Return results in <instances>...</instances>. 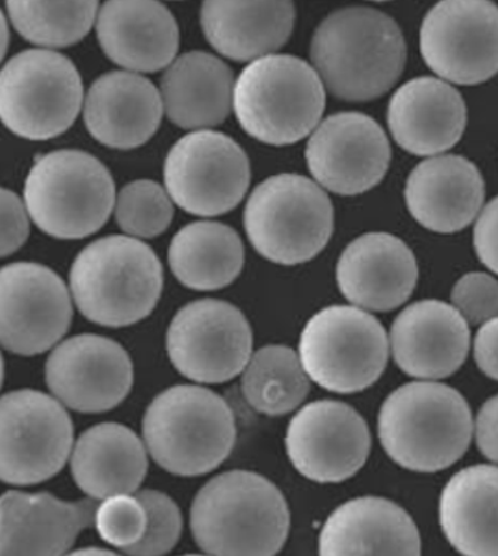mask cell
<instances>
[{"label":"cell","mask_w":498,"mask_h":556,"mask_svg":"<svg viewBox=\"0 0 498 556\" xmlns=\"http://www.w3.org/2000/svg\"><path fill=\"white\" fill-rule=\"evenodd\" d=\"M163 112V97L151 80L132 72H110L89 88L84 118L98 142L134 150L154 136Z\"/></svg>","instance_id":"obj_24"},{"label":"cell","mask_w":498,"mask_h":556,"mask_svg":"<svg viewBox=\"0 0 498 556\" xmlns=\"http://www.w3.org/2000/svg\"><path fill=\"white\" fill-rule=\"evenodd\" d=\"M325 85L303 59L270 54L242 70L234 112L242 129L267 146H292L312 134L325 112Z\"/></svg>","instance_id":"obj_6"},{"label":"cell","mask_w":498,"mask_h":556,"mask_svg":"<svg viewBox=\"0 0 498 556\" xmlns=\"http://www.w3.org/2000/svg\"><path fill=\"white\" fill-rule=\"evenodd\" d=\"M440 525L463 556H498V468L471 466L455 475L440 498Z\"/></svg>","instance_id":"obj_29"},{"label":"cell","mask_w":498,"mask_h":556,"mask_svg":"<svg viewBox=\"0 0 498 556\" xmlns=\"http://www.w3.org/2000/svg\"><path fill=\"white\" fill-rule=\"evenodd\" d=\"M310 56L332 96L363 103L385 96L401 78L407 42L389 15L373 8H343L319 25Z\"/></svg>","instance_id":"obj_1"},{"label":"cell","mask_w":498,"mask_h":556,"mask_svg":"<svg viewBox=\"0 0 498 556\" xmlns=\"http://www.w3.org/2000/svg\"><path fill=\"white\" fill-rule=\"evenodd\" d=\"M97 36L110 61L134 72H157L178 52V25L160 2L113 0L98 12Z\"/></svg>","instance_id":"obj_25"},{"label":"cell","mask_w":498,"mask_h":556,"mask_svg":"<svg viewBox=\"0 0 498 556\" xmlns=\"http://www.w3.org/2000/svg\"><path fill=\"white\" fill-rule=\"evenodd\" d=\"M387 123L402 150L419 156L437 155L461 141L466 105L452 85L421 76L391 97Z\"/></svg>","instance_id":"obj_22"},{"label":"cell","mask_w":498,"mask_h":556,"mask_svg":"<svg viewBox=\"0 0 498 556\" xmlns=\"http://www.w3.org/2000/svg\"><path fill=\"white\" fill-rule=\"evenodd\" d=\"M474 245L480 261L498 275V197L485 206L476 220Z\"/></svg>","instance_id":"obj_39"},{"label":"cell","mask_w":498,"mask_h":556,"mask_svg":"<svg viewBox=\"0 0 498 556\" xmlns=\"http://www.w3.org/2000/svg\"><path fill=\"white\" fill-rule=\"evenodd\" d=\"M387 358L385 328L359 307L323 308L301 333V364L310 379L329 392H363L383 375Z\"/></svg>","instance_id":"obj_10"},{"label":"cell","mask_w":498,"mask_h":556,"mask_svg":"<svg viewBox=\"0 0 498 556\" xmlns=\"http://www.w3.org/2000/svg\"><path fill=\"white\" fill-rule=\"evenodd\" d=\"M94 525L104 542L123 552L144 538L148 516L136 495H116L98 505Z\"/></svg>","instance_id":"obj_36"},{"label":"cell","mask_w":498,"mask_h":556,"mask_svg":"<svg viewBox=\"0 0 498 556\" xmlns=\"http://www.w3.org/2000/svg\"><path fill=\"white\" fill-rule=\"evenodd\" d=\"M245 227L259 254L278 265L312 261L334 232V206L316 182L300 174H279L253 190Z\"/></svg>","instance_id":"obj_8"},{"label":"cell","mask_w":498,"mask_h":556,"mask_svg":"<svg viewBox=\"0 0 498 556\" xmlns=\"http://www.w3.org/2000/svg\"><path fill=\"white\" fill-rule=\"evenodd\" d=\"M96 500L67 503L40 492L2 496V556H65L84 529L96 523Z\"/></svg>","instance_id":"obj_21"},{"label":"cell","mask_w":498,"mask_h":556,"mask_svg":"<svg viewBox=\"0 0 498 556\" xmlns=\"http://www.w3.org/2000/svg\"><path fill=\"white\" fill-rule=\"evenodd\" d=\"M148 516L147 532L135 546L123 551L127 556H164L180 539L183 519L180 509L169 495L160 491L136 492Z\"/></svg>","instance_id":"obj_35"},{"label":"cell","mask_w":498,"mask_h":556,"mask_svg":"<svg viewBox=\"0 0 498 556\" xmlns=\"http://www.w3.org/2000/svg\"><path fill=\"white\" fill-rule=\"evenodd\" d=\"M65 282L38 263H12L0 271V339L12 354L37 355L57 345L72 321Z\"/></svg>","instance_id":"obj_15"},{"label":"cell","mask_w":498,"mask_h":556,"mask_svg":"<svg viewBox=\"0 0 498 556\" xmlns=\"http://www.w3.org/2000/svg\"><path fill=\"white\" fill-rule=\"evenodd\" d=\"M252 346L247 318L233 304L220 300L185 305L167 333L174 367L198 383H225L240 375L252 358Z\"/></svg>","instance_id":"obj_13"},{"label":"cell","mask_w":498,"mask_h":556,"mask_svg":"<svg viewBox=\"0 0 498 556\" xmlns=\"http://www.w3.org/2000/svg\"><path fill=\"white\" fill-rule=\"evenodd\" d=\"M66 556H119L113 554V552L100 549V547H85V549H79L76 552H72V554Z\"/></svg>","instance_id":"obj_42"},{"label":"cell","mask_w":498,"mask_h":556,"mask_svg":"<svg viewBox=\"0 0 498 556\" xmlns=\"http://www.w3.org/2000/svg\"><path fill=\"white\" fill-rule=\"evenodd\" d=\"M285 444L294 468L304 478L336 483L363 468L372 440L359 412L345 403L318 401L294 416Z\"/></svg>","instance_id":"obj_16"},{"label":"cell","mask_w":498,"mask_h":556,"mask_svg":"<svg viewBox=\"0 0 498 556\" xmlns=\"http://www.w3.org/2000/svg\"><path fill=\"white\" fill-rule=\"evenodd\" d=\"M420 49L429 70L458 85L498 74V7L487 0H445L425 15Z\"/></svg>","instance_id":"obj_14"},{"label":"cell","mask_w":498,"mask_h":556,"mask_svg":"<svg viewBox=\"0 0 498 556\" xmlns=\"http://www.w3.org/2000/svg\"><path fill=\"white\" fill-rule=\"evenodd\" d=\"M164 180L170 197L189 214H227L249 189V159L227 135L194 131L169 152Z\"/></svg>","instance_id":"obj_12"},{"label":"cell","mask_w":498,"mask_h":556,"mask_svg":"<svg viewBox=\"0 0 498 556\" xmlns=\"http://www.w3.org/2000/svg\"><path fill=\"white\" fill-rule=\"evenodd\" d=\"M289 520L283 492L247 470L211 479L190 513L195 541L211 556H275L287 541Z\"/></svg>","instance_id":"obj_2"},{"label":"cell","mask_w":498,"mask_h":556,"mask_svg":"<svg viewBox=\"0 0 498 556\" xmlns=\"http://www.w3.org/2000/svg\"><path fill=\"white\" fill-rule=\"evenodd\" d=\"M233 72L219 58L190 52L178 58L161 80V97L170 121L183 129L223 123L234 100Z\"/></svg>","instance_id":"obj_30"},{"label":"cell","mask_w":498,"mask_h":556,"mask_svg":"<svg viewBox=\"0 0 498 556\" xmlns=\"http://www.w3.org/2000/svg\"><path fill=\"white\" fill-rule=\"evenodd\" d=\"M453 307L468 325H481L498 317V282L483 271L462 276L452 291Z\"/></svg>","instance_id":"obj_37"},{"label":"cell","mask_w":498,"mask_h":556,"mask_svg":"<svg viewBox=\"0 0 498 556\" xmlns=\"http://www.w3.org/2000/svg\"><path fill=\"white\" fill-rule=\"evenodd\" d=\"M74 447V424L62 403L16 390L0 402V478L11 485H34L53 478Z\"/></svg>","instance_id":"obj_11"},{"label":"cell","mask_w":498,"mask_h":556,"mask_svg":"<svg viewBox=\"0 0 498 556\" xmlns=\"http://www.w3.org/2000/svg\"><path fill=\"white\" fill-rule=\"evenodd\" d=\"M340 292L370 312H391L412 295L419 265L411 249L387 232H370L344 250L336 267Z\"/></svg>","instance_id":"obj_20"},{"label":"cell","mask_w":498,"mask_h":556,"mask_svg":"<svg viewBox=\"0 0 498 556\" xmlns=\"http://www.w3.org/2000/svg\"><path fill=\"white\" fill-rule=\"evenodd\" d=\"M28 235V216L23 202L11 190L2 189V257L15 253Z\"/></svg>","instance_id":"obj_38"},{"label":"cell","mask_w":498,"mask_h":556,"mask_svg":"<svg viewBox=\"0 0 498 556\" xmlns=\"http://www.w3.org/2000/svg\"><path fill=\"white\" fill-rule=\"evenodd\" d=\"M173 274L196 291H215L229 286L245 265L240 237L228 225L201 220L182 228L169 250Z\"/></svg>","instance_id":"obj_31"},{"label":"cell","mask_w":498,"mask_h":556,"mask_svg":"<svg viewBox=\"0 0 498 556\" xmlns=\"http://www.w3.org/2000/svg\"><path fill=\"white\" fill-rule=\"evenodd\" d=\"M71 468L76 485L91 500L132 495L147 475V448L130 428L100 424L76 441Z\"/></svg>","instance_id":"obj_28"},{"label":"cell","mask_w":498,"mask_h":556,"mask_svg":"<svg viewBox=\"0 0 498 556\" xmlns=\"http://www.w3.org/2000/svg\"><path fill=\"white\" fill-rule=\"evenodd\" d=\"M474 355L481 371L498 381V317L484 323L476 333Z\"/></svg>","instance_id":"obj_41"},{"label":"cell","mask_w":498,"mask_h":556,"mask_svg":"<svg viewBox=\"0 0 498 556\" xmlns=\"http://www.w3.org/2000/svg\"><path fill=\"white\" fill-rule=\"evenodd\" d=\"M84 85L70 59L25 50L0 75V117L12 134L47 141L65 134L83 108Z\"/></svg>","instance_id":"obj_9"},{"label":"cell","mask_w":498,"mask_h":556,"mask_svg":"<svg viewBox=\"0 0 498 556\" xmlns=\"http://www.w3.org/2000/svg\"><path fill=\"white\" fill-rule=\"evenodd\" d=\"M185 556H202V555H185Z\"/></svg>","instance_id":"obj_43"},{"label":"cell","mask_w":498,"mask_h":556,"mask_svg":"<svg viewBox=\"0 0 498 556\" xmlns=\"http://www.w3.org/2000/svg\"><path fill=\"white\" fill-rule=\"evenodd\" d=\"M475 432L481 453L498 465V396L489 399L481 407Z\"/></svg>","instance_id":"obj_40"},{"label":"cell","mask_w":498,"mask_h":556,"mask_svg":"<svg viewBox=\"0 0 498 556\" xmlns=\"http://www.w3.org/2000/svg\"><path fill=\"white\" fill-rule=\"evenodd\" d=\"M241 390L254 410L281 416L304 402L310 381L296 351L284 345H270L250 358L242 371Z\"/></svg>","instance_id":"obj_32"},{"label":"cell","mask_w":498,"mask_h":556,"mask_svg":"<svg viewBox=\"0 0 498 556\" xmlns=\"http://www.w3.org/2000/svg\"><path fill=\"white\" fill-rule=\"evenodd\" d=\"M228 403L198 386H174L152 401L144 416V439L157 465L177 477L219 468L236 444Z\"/></svg>","instance_id":"obj_5"},{"label":"cell","mask_w":498,"mask_h":556,"mask_svg":"<svg viewBox=\"0 0 498 556\" xmlns=\"http://www.w3.org/2000/svg\"><path fill=\"white\" fill-rule=\"evenodd\" d=\"M46 381L62 405L83 414H100L125 401L134 384V365L112 339L79 334L49 356Z\"/></svg>","instance_id":"obj_18"},{"label":"cell","mask_w":498,"mask_h":556,"mask_svg":"<svg viewBox=\"0 0 498 556\" xmlns=\"http://www.w3.org/2000/svg\"><path fill=\"white\" fill-rule=\"evenodd\" d=\"M474 421L458 390L415 381L395 390L378 414V437L399 466L434 473L452 466L470 447Z\"/></svg>","instance_id":"obj_3"},{"label":"cell","mask_w":498,"mask_h":556,"mask_svg":"<svg viewBox=\"0 0 498 556\" xmlns=\"http://www.w3.org/2000/svg\"><path fill=\"white\" fill-rule=\"evenodd\" d=\"M471 334L468 321L453 305L419 301L403 309L391 326L395 363L415 379L440 380L465 363Z\"/></svg>","instance_id":"obj_19"},{"label":"cell","mask_w":498,"mask_h":556,"mask_svg":"<svg viewBox=\"0 0 498 556\" xmlns=\"http://www.w3.org/2000/svg\"><path fill=\"white\" fill-rule=\"evenodd\" d=\"M163 283V266L154 250L125 236L94 241L71 269V290L79 312L108 328L135 325L149 316Z\"/></svg>","instance_id":"obj_4"},{"label":"cell","mask_w":498,"mask_h":556,"mask_svg":"<svg viewBox=\"0 0 498 556\" xmlns=\"http://www.w3.org/2000/svg\"><path fill=\"white\" fill-rule=\"evenodd\" d=\"M485 198L480 169L459 155L434 156L416 165L406 188L408 210L429 231L452 235L478 215Z\"/></svg>","instance_id":"obj_26"},{"label":"cell","mask_w":498,"mask_h":556,"mask_svg":"<svg viewBox=\"0 0 498 556\" xmlns=\"http://www.w3.org/2000/svg\"><path fill=\"white\" fill-rule=\"evenodd\" d=\"M7 10L25 40L45 48H67L87 36L96 21L98 2L10 0Z\"/></svg>","instance_id":"obj_33"},{"label":"cell","mask_w":498,"mask_h":556,"mask_svg":"<svg viewBox=\"0 0 498 556\" xmlns=\"http://www.w3.org/2000/svg\"><path fill=\"white\" fill-rule=\"evenodd\" d=\"M24 198L42 232L59 240H80L108 223L116 189L96 156L62 150L37 160L25 181Z\"/></svg>","instance_id":"obj_7"},{"label":"cell","mask_w":498,"mask_h":556,"mask_svg":"<svg viewBox=\"0 0 498 556\" xmlns=\"http://www.w3.org/2000/svg\"><path fill=\"white\" fill-rule=\"evenodd\" d=\"M173 214V203L159 182L132 181L119 193L116 220L129 236L154 239L172 224Z\"/></svg>","instance_id":"obj_34"},{"label":"cell","mask_w":498,"mask_h":556,"mask_svg":"<svg viewBox=\"0 0 498 556\" xmlns=\"http://www.w3.org/2000/svg\"><path fill=\"white\" fill-rule=\"evenodd\" d=\"M312 176L323 188L343 197L373 189L386 176L391 160L389 139L368 114H332L314 130L306 150Z\"/></svg>","instance_id":"obj_17"},{"label":"cell","mask_w":498,"mask_h":556,"mask_svg":"<svg viewBox=\"0 0 498 556\" xmlns=\"http://www.w3.org/2000/svg\"><path fill=\"white\" fill-rule=\"evenodd\" d=\"M296 21L292 2H203V33L216 52L236 62L270 56L291 37Z\"/></svg>","instance_id":"obj_27"},{"label":"cell","mask_w":498,"mask_h":556,"mask_svg":"<svg viewBox=\"0 0 498 556\" xmlns=\"http://www.w3.org/2000/svg\"><path fill=\"white\" fill-rule=\"evenodd\" d=\"M319 556H421L419 528L398 504L361 496L340 505L326 520Z\"/></svg>","instance_id":"obj_23"}]
</instances>
